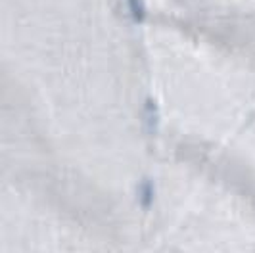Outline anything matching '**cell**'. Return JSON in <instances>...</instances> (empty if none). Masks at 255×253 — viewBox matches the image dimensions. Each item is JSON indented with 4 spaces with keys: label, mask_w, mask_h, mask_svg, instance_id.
Returning <instances> with one entry per match:
<instances>
[{
    "label": "cell",
    "mask_w": 255,
    "mask_h": 253,
    "mask_svg": "<svg viewBox=\"0 0 255 253\" xmlns=\"http://www.w3.org/2000/svg\"><path fill=\"white\" fill-rule=\"evenodd\" d=\"M128 8L132 12V17L136 21H140L144 17V6H142V0H128Z\"/></svg>",
    "instance_id": "1"
},
{
    "label": "cell",
    "mask_w": 255,
    "mask_h": 253,
    "mask_svg": "<svg viewBox=\"0 0 255 253\" xmlns=\"http://www.w3.org/2000/svg\"><path fill=\"white\" fill-rule=\"evenodd\" d=\"M152 196H153L152 186L146 182V184L142 186V205H144V207H148V205L152 203Z\"/></svg>",
    "instance_id": "2"
}]
</instances>
